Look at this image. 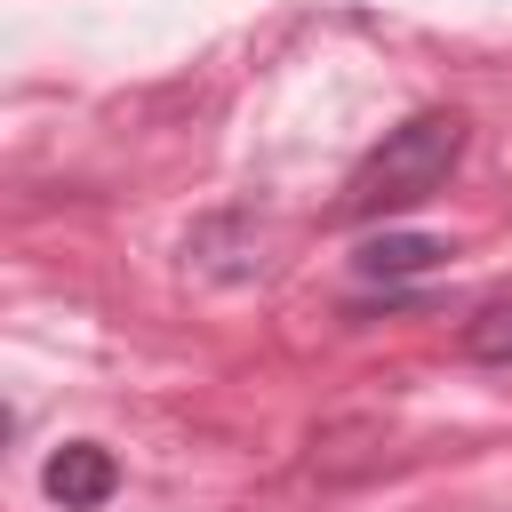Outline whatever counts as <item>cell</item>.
Returning a JSON list of instances; mask_svg holds the SVG:
<instances>
[{
	"label": "cell",
	"instance_id": "7a4b0ae2",
	"mask_svg": "<svg viewBox=\"0 0 512 512\" xmlns=\"http://www.w3.org/2000/svg\"><path fill=\"white\" fill-rule=\"evenodd\" d=\"M40 488H48L64 512H88V504H104V496L120 488V464H112V448H96V440H64V448L48 456V472H40Z\"/></svg>",
	"mask_w": 512,
	"mask_h": 512
},
{
	"label": "cell",
	"instance_id": "6da1fadb",
	"mask_svg": "<svg viewBox=\"0 0 512 512\" xmlns=\"http://www.w3.org/2000/svg\"><path fill=\"white\" fill-rule=\"evenodd\" d=\"M456 160H464V120H456V112H416V120H400V128L360 160V176H352V192H344V216H360V224H368V216H400V208L432 200Z\"/></svg>",
	"mask_w": 512,
	"mask_h": 512
},
{
	"label": "cell",
	"instance_id": "277c9868",
	"mask_svg": "<svg viewBox=\"0 0 512 512\" xmlns=\"http://www.w3.org/2000/svg\"><path fill=\"white\" fill-rule=\"evenodd\" d=\"M464 352H472V360H512V304L480 312V320L464 328Z\"/></svg>",
	"mask_w": 512,
	"mask_h": 512
},
{
	"label": "cell",
	"instance_id": "3957f363",
	"mask_svg": "<svg viewBox=\"0 0 512 512\" xmlns=\"http://www.w3.org/2000/svg\"><path fill=\"white\" fill-rule=\"evenodd\" d=\"M448 256V240H432V232H384V240H368L352 264L368 272V280H408V272H432Z\"/></svg>",
	"mask_w": 512,
	"mask_h": 512
}]
</instances>
